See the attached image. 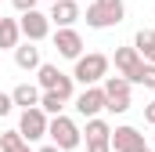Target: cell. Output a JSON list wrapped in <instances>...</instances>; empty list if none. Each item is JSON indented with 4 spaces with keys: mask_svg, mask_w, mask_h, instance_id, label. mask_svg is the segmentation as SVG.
Wrapping results in <instances>:
<instances>
[{
    "mask_svg": "<svg viewBox=\"0 0 155 152\" xmlns=\"http://www.w3.org/2000/svg\"><path fill=\"white\" fill-rule=\"evenodd\" d=\"M108 76V54H101V51H90V54H79L76 65H72V80L83 83V87H90V83H101Z\"/></svg>",
    "mask_w": 155,
    "mask_h": 152,
    "instance_id": "1",
    "label": "cell"
},
{
    "mask_svg": "<svg viewBox=\"0 0 155 152\" xmlns=\"http://www.w3.org/2000/svg\"><path fill=\"white\" fill-rule=\"evenodd\" d=\"M47 138L58 145L61 152H72L83 145V130L76 127V119H69V116H51V123H47Z\"/></svg>",
    "mask_w": 155,
    "mask_h": 152,
    "instance_id": "2",
    "label": "cell"
},
{
    "mask_svg": "<svg viewBox=\"0 0 155 152\" xmlns=\"http://www.w3.org/2000/svg\"><path fill=\"white\" fill-rule=\"evenodd\" d=\"M101 87H105V112H112V116H123L126 109H130V80L126 76H105L101 80Z\"/></svg>",
    "mask_w": 155,
    "mask_h": 152,
    "instance_id": "3",
    "label": "cell"
},
{
    "mask_svg": "<svg viewBox=\"0 0 155 152\" xmlns=\"http://www.w3.org/2000/svg\"><path fill=\"white\" fill-rule=\"evenodd\" d=\"M47 123H51V116L43 112L40 105H33V109H22V119H18V134L33 145V141H43L47 138Z\"/></svg>",
    "mask_w": 155,
    "mask_h": 152,
    "instance_id": "4",
    "label": "cell"
},
{
    "mask_svg": "<svg viewBox=\"0 0 155 152\" xmlns=\"http://www.w3.org/2000/svg\"><path fill=\"white\" fill-rule=\"evenodd\" d=\"M18 29H22V36L33 40V43H40V40L51 36V15H43L40 7H33V11H22V18H18Z\"/></svg>",
    "mask_w": 155,
    "mask_h": 152,
    "instance_id": "5",
    "label": "cell"
},
{
    "mask_svg": "<svg viewBox=\"0 0 155 152\" xmlns=\"http://www.w3.org/2000/svg\"><path fill=\"white\" fill-rule=\"evenodd\" d=\"M76 112L83 116V119H90V116H101L105 112V87L101 83H90V87H83L76 98Z\"/></svg>",
    "mask_w": 155,
    "mask_h": 152,
    "instance_id": "6",
    "label": "cell"
},
{
    "mask_svg": "<svg viewBox=\"0 0 155 152\" xmlns=\"http://www.w3.org/2000/svg\"><path fill=\"white\" fill-rule=\"evenodd\" d=\"M54 51H58L61 58H72V62H76L79 54H83V36H79L72 26H58V29H54Z\"/></svg>",
    "mask_w": 155,
    "mask_h": 152,
    "instance_id": "7",
    "label": "cell"
},
{
    "mask_svg": "<svg viewBox=\"0 0 155 152\" xmlns=\"http://www.w3.org/2000/svg\"><path fill=\"white\" fill-rule=\"evenodd\" d=\"M112 62H116V73H119V76H126L130 83L137 80L141 65H144V58L137 54V47H134V43H130V47H116V58H112Z\"/></svg>",
    "mask_w": 155,
    "mask_h": 152,
    "instance_id": "8",
    "label": "cell"
},
{
    "mask_svg": "<svg viewBox=\"0 0 155 152\" xmlns=\"http://www.w3.org/2000/svg\"><path fill=\"white\" fill-rule=\"evenodd\" d=\"M108 145H112V152H137L141 145H144V134H141L137 127L123 123V127H116V130H112Z\"/></svg>",
    "mask_w": 155,
    "mask_h": 152,
    "instance_id": "9",
    "label": "cell"
},
{
    "mask_svg": "<svg viewBox=\"0 0 155 152\" xmlns=\"http://www.w3.org/2000/svg\"><path fill=\"white\" fill-rule=\"evenodd\" d=\"M83 18L79 0H54L51 4V26H76Z\"/></svg>",
    "mask_w": 155,
    "mask_h": 152,
    "instance_id": "10",
    "label": "cell"
},
{
    "mask_svg": "<svg viewBox=\"0 0 155 152\" xmlns=\"http://www.w3.org/2000/svg\"><path fill=\"white\" fill-rule=\"evenodd\" d=\"M40 62H43V58H40V47L33 43V40H25V43L15 47V65H18L22 73H36Z\"/></svg>",
    "mask_w": 155,
    "mask_h": 152,
    "instance_id": "11",
    "label": "cell"
},
{
    "mask_svg": "<svg viewBox=\"0 0 155 152\" xmlns=\"http://www.w3.org/2000/svg\"><path fill=\"white\" fill-rule=\"evenodd\" d=\"M11 102L18 105V109H33V105H40V83H18L15 91H11Z\"/></svg>",
    "mask_w": 155,
    "mask_h": 152,
    "instance_id": "12",
    "label": "cell"
},
{
    "mask_svg": "<svg viewBox=\"0 0 155 152\" xmlns=\"http://www.w3.org/2000/svg\"><path fill=\"white\" fill-rule=\"evenodd\" d=\"M18 43H22L18 18H4V15H0V51H15Z\"/></svg>",
    "mask_w": 155,
    "mask_h": 152,
    "instance_id": "13",
    "label": "cell"
},
{
    "mask_svg": "<svg viewBox=\"0 0 155 152\" xmlns=\"http://www.w3.org/2000/svg\"><path fill=\"white\" fill-rule=\"evenodd\" d=\"M83 18H87V26H90V29H112V26H119L116 18H112L101 4H94V0L87 4V15H83Z\"/></svg>",
    "mask_w": 155,
    "mask_h": 152,
    "instance_id": "14",
    "label": "cell"
},
{
    "mask_svg": "<svg viewBox=\"0 0 155 152\" xmlns=\"http://www.w3.org/2000/svg\"><path fill=\"white\" fill-rule=\"evenodd\" d=\"M134 47H137V54H141L144 62H155V29H137Z\"/></svg>",
    "mask_w": 155,
    "mask_h": 152,
    "instance_id": "15",
    "label": "cell"
},
{
    "mask_svg": "<svg viewBox=\"0 0 155 152\" xmlns=\"http://www.w3.org/2000/svg\"><path fill=\"white\" fill-rule=\"evenodd\" d=\"M58 80H61V69H58V65L40 62V69H36V83H40V91H54V87H58Z\"/></svg>",
    "mask_w": 155,
    "mask_h": 152,
    "instance_id": "16",
    "label": "cell"
},
{
    "mask_svg": "<svg viewBox=\"0 0 155 152\" xmlns=\"http://www.w3.org/2000/svg\"><path fill=\"white\" fill-rule=\"evenodd\" d=\"M83 134H87V141H108V138H112V127H108V119H101V116H90Z\"/></svg>",
    "mask_w": 155,
    "mask_h": 152,
    "instance_id": "17",
    "label": "cell"
},
{
    "mask_svg": "<svg viewBox=\"0 0 155 152\" xmlns=\"http://www.w3.org/2000/svg\"><path fill=\"white\" fill-rule=\"evenodd\" d=\"M0 152H33V149H29V141L18 130H4L0 134Z\"/></svg>",
    "mask_w": 155,
    "mask_h": 152,
    "instance_id": "18",
    "label": "cell"
},
{
    "mask_svg": "<svg viewBox=\"0 0 155 152\" xmlns=\"http://www.w3.org/2000/svg\"><path fill=\"white\" fill-rule=\"evenodd\" d=\"M65 105H69V102H65V98H58V91H40V109H43L47 116H58Z\"/></svg>",
    "mask_w": 155,
    "mask_h": 152,
    "instance_id": "19",
    "label": "cell"
},
{
    "mask_svg": "<svg viewBox=\"0 0 155 152\" xmlns=\"http://www.w3.org/2000/svg\"><path fill=\"white\" fill-rule=\"evenodd\" d=\"M134 83H141V87H148V91H155V62H144Z\"/></svg>",
    "mask_w": 155,
    "mask_h": 152,
    "instance_id": "20",
    "label": "cell"
},
{
    "mask_svg": "<svg viewBox=\"0 0 155 152\" xmlns=\"http://www.w3.org/2000/svg\"><path fill=\"white\" fill-rule=\"evenodd\" d=\"M94 4H101V7L116 18V22H123V18H126V4H123V0H94Z\"/></svg>",
    "mask_w": 155,
    "mask_h": 152,
    "instance_id": "21",
    "label": "cell"
},
{
    "mask_svg": "<svg viewBox=\"0 0 155 152\" xmlns=\"http://www.w3.org/2000/svg\"><path fill=\"white\" fill-rule=\"evenodd\" d=\"M36 4H40V0H11V7H15L18 15H22V11H33Z\"/></svg>",
    "mask_w": 155,
    "mask_h": 152,
    "instance_id": "22",
    "label": "cell"
},
{
    "mask_svg": "<svg viewBox=\"0 0 155 152\" xmlns=\"http://www.w3.org/2000/svg\"><path fill=\"white\" fill-rule=\"evenodd\" d=\"M11 109H15V102H11V94H4V91H0V119H4V116L11 112Z\"/></svg>",
    "mask_w": 155,
    "mask_h": 152,
    "instance_id": "23",
    "label": "cell"
},
{
    "mask_svg": "<svg viewBox=\"0 0 155 152\" xmlns=\"http://www.w3.org/2000/svg\"><path fill=\"white\" fill-rule=\"evenodd\" d=\"M87 152H112L108 141H87Z\"/></svg>",
    "mask_w": 155,
    "mask_h": 152,
    "instance_id": "24",
    "label": "cell"
},
{
    "mask_svg": "<svg viewBox=\"0 0 155 152\" xmlns=\"http://www.w3.org/2000/svg\"><path fill=\"white\" fill-rule=\"evenodd\" d=\"M144 119L155 127V102H148V105H144Z\"/></svg>",
    "mask_w": 155,
    "mask_h": 152,
    "instance_id": "25",
    "label": "cell"
},
{
    "mask_svg": "<svg viewBox=\"0 0 155 152\" xmlns=\"http://www.w3.org/2000/svg\"><path fill=\"white\" fill-rule=\"evenodd\" d=\"M36 152H61V149H58V145H54V141H51V145H40Z\"/></svg>",
    "mask_w": 155,
    "mask_h": 152,
    "instance_id": "26",
    "label": "cell"
},
{
    "mask_svg": "<svg viewBox=\"0 0 155 152\" xmlns=\"http://www.w3.org/2000/svg\"><path fill=\"white\" fill-rule=\"evenodd\" d=\"M137 152H155V149H152V145H141V149H137Z\"/></svg>",
    "mask_w": 155,
    "mask_h": 152,
    "instance_id": "27",
    "label": "cell"
},
{
    "mask_svg": "<svg viewBox=\"0 0 155 152\" xmlns=\"http://www.w3.org/2000/svg\"><path fill=\"white\" fill-rule=\"evenodd\" d=\"M152 149H155V134H152Z\"/></svg>",
    "mask_w": 155,
    "mask_h": 152,
    "instance_id": "28",
    "label": "cell"
},
{
    "mask_svg": "<svg viewBox=\"0 0 155 152\" xmlns=\"http://www.w3.org/2000/svg\"><path fill=\"white\" fill-rule=\"evenodd\" d=\"M79 4H83V0H79ZM87 4H90V0H87Z\"/></svg>",
    "mask_w": 155,
    "mask_h": 152,
    "instance_id": "29",
    "label": "cell"
},
{
    "mask_svg": "<svg viewBox=\"0 0 155 152\" xmlns=\"http://www.w3.org/2000/svg\"><path fill=\"white\" fill-rule=\"evenodd\" d=\"M47 4H54V0H47Z\"/></svg>",
    "mask_w": 155,
    "mask_h": 152,
    "instance_id": "30",
    "label": "cell"
}]
</instances>
